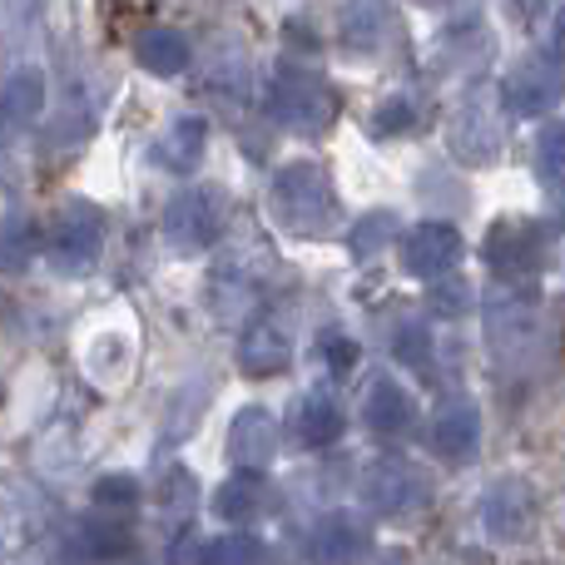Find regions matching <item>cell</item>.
<instances>
[{"instance_id":"obj_10","label":"cell","mask_w":565,"mask_h":565,"mask_svg":"<svg viewBox=\"0 0 565 565\" xmlns=\"http://www.w3.org/2000/svg\"><path fill=\"white\" fill-rule=\"evenodd\" d=\"M461 234L457 224H447V218H427V224H417L407 238H402V268H407L412 278H441L451 274V268L461 264Z\"/></svg>"},{"instance_id":"obj_18","label":"cell","mask_w":565,"mask_h":565,"mask_svg":"<svg viewBox=\"0 0 565 565\" xmlns=\"http://www.w3.org/2000/svg\"><path fill=\"white\" fill-rule=\"evenodd\" d=\"M135 60L149 70V75L159 79H174L189 70V60H194V45H189L184 30L174 25H149L135 35Z\"/></svg>"},{"instance_id":"obj_28","label":"cell","mask_w":565,"mask_h":565,"mask_svg":"<svg viewBox=\"0 0 565 565\" xmlns=\"http://www.w3.org/2000/svg\"><path fill=\"white\" fill-rule=\"evenodd\" d=\"M431 312L437 318H461V312L471 308V282L467 278H451V274H441V278H431Z\"/></svg>"},{"instance_id":"obj_15","label":"cell","mask_w":565,"mask_h":565,"mask_svg":"<svg viewBox=\"0 0 565 565\" xmlns=\"http://www.w3.org/2000/svg\"><path fill=\"white\" fill-rule=\"evenodd\" d=\"M238 367L248 377H278V372L292 367V338L278 318H258L254 328L238 342Z\"/></svg>"},{"instance_id":"obj_1","label":"cell","mask_w":565,"mask_h":565,"mask_svg":"<svg viewBox=\"0 0 565 565\" xmlns=\"http://www.w3.org/2000/svg\"><path fill=\"white\" fill-rule=\"evenodd\" d=\"M268 209L288 234L298 238H322L338 224V189H332L328 169L312 159H292L268 184Z\"/></svg>"},{"instance_id":"obj_25","label":"cell","mask_w":565,"mask_h":565,"mask_svg":"<svg viewBox=\"0 0 565 565\" xmlns=\"http://www.w3.org/2000/svg\"><path fill=\"white\" fill-rule=\"evenodd\" d=\"M35 258V224L25 214H10L0 224V268L6 274H20V268Z\"/></svg>"},{"instance_id":"obj_9","label":"cell","mask_w":565,"mask_h":565,"mask_svg":"<svg viewBox=\"0 0 565 565\" xmlns=\"http://www.w3.org/2000/svg\"><path fill=\"white\" fill-rule=\"evenodd\" d=\"M164 238L174 254H204L218 238V204L204 189H179L164 204Z\"/></svg>"},{"instance_id":"obj_4","label":"cell","mask_w":565,"mask_h":565,"mask_svg":"<svg viewBox=\"0 0 565 565\" xmlns=\"http://www.w3.org/2000/svg\"><path fill=\"white\" fill-rule=\"evenodd\" d=\"M447 145L451 159L467 169H491L501 154H507V119H501V105L487 95H471L457 105L447 125Z\"/></svg>"},{"instance_id":"obj_5","label":"cell","mask_w":565,"mask_h":565,"mask_svg":"<svg viewBox=\"0 0 565 565\" xmlns=\"http://www.w3.org/2000/svg\"><path fill=\"white\" fill-rule=\"evenodd\" d=\"M358 491H362V501H367L377 516H392V521L412 516V511H422L431 501L427 471H422L417 461H407V457H377V461H367Z\"/></svg>"},{"instance_id":"obj_31","label":"cell","mask_w":565,"mask_h":565,"mask_svg":"<svg viewBox=\"0 0 565 565\" xmlns=\"http://www.w3.org/2000/svg\"><path fill=\"white\" fill-rule=\"evenodd\" d=\"M392 352H397L407 367L427 372L431 367V332H427V322H407V328L397 332V342H392Z\"/></svg>"},{"instance_id":"obj_32","label":"cell","mask_w":565,"mask_h":565,"mask_svg":"<svg viewBox=\"0 0 565 565\" xmlns=\"http://www.w3.org/2000/svg\"><path fill=\"white\" fill-rule=\"evenodd\" d=\"M318 352H322V362H328L332 377H348V372L358 367V358H362V348L348 338V332H322Z\"/></svg>"},{"instance_id":"obj_13","label":"cell","mask_w":565,"mask_h":565,"mask_svg":"<svg viewBox=\"0 0 565 565\" xmlns=\"http://www.w3.org/2000/svg\"><path fill=\"white\" fill-rule=\"evenodd\" d=\"M367 551H372L367 526H362L358 516H348V511L322 516L318 526H312V536H308L312 565H362L367 561Z\"/></svg>"},{"instance_id":"obj_30","label":"cell","mask_w":565,"mask_h":565,"mask_svg":"<svg viewBox=\"0 0 565 565\" xmlns=\"http://www.w3.org/2000/svg\"><path fill=\"white\" fill-rule=\"evenodd\" d=\"M89 497H95V511H135L139 481L135 477H99Z\"/></svg>"},{"instance_id":"obj_21","label":"cell","mask_w":565,"mask_h":565,"mask_svg":"<svg viewBox=\"0 0 565 565\" xmlns=\"http://www.w3.org/2000/svg\"><path fill=\"white\" fill-rule=\"evenodd\" d=\"M264 501H268V487L258 481V471H244L238 467V477H228L224 487L214 491V516L218 521H254L258 511H264Z\"/></svg>"},{"instance_id":"obj_14","label":"cell","mask_w":565,"mask_h":565,"mask_svg":"<svg viewBox=\"0 0 565 565\" xmlns=\"http://www.w3.org/2000/svg\"><path fill=\"white\" fill-rule=\"evenodd\" d=\"M278 457V417L268 407H244L228 422V461L244 471H264Z\"/></svg>"},{"instance_id":"obj_2","label":"cell","mask_w":565,"mask_h":565,"mask_svg":"<svg viewBox=\"0 0 565 565\" xmlns=\"http://www.w3.org/2000/svg\"><path fill=\"white\" fill-rule=\"evenodd\" d=\"M338 89L308 65H278L274 85H268V115L292 135H328L338 125Z\"/></svg>"},{"instance_id":"obj_22","label":"cell","mask_w":565,"mask_h":565,"mask_svg":"<svg viewBox=\"0 0 565 565\" xmlns=\"http://www.w3.org/2000/svg\"><path fill=\"white\" fill-rule=\"evenodd\" d=\"M387 30H392V15L377 6V0H352V6L342 10V45L358 50V55L382 50Z\"/></svg>"},{"instance_id":"obj_33","label":"cell","mask_w":565,"mask_h":565,"mask_svg":"<svg viewBox=\"0 0 565 565\" xmlns=\"http://www.w3.org/2000/svg\"><path fill=\"white\" fill-rule=\"evenodd\" d=\"M159 501H164L169 511H174V507H189V501H194V477H189L184 467L164 471V481H159Z\"/></svg>"},{"instance_id":"obj_24","label":"cell","mask_w":565,"mask_h":565,"mask_svg":"<svg viewBox=\"0 0 565 565\" xmlns=\"http://www.w3.org/2000/svg\"><path fill=\"white\" fill-rule=\"evenodd\" d=\"M417 119H422L417 99H412V95H387L377 109H372L367 129L377 139H397V135H412V129H417Z\"/></svg>"},{"instance_id":"obj_29","label":"cell","mask_w":565,"mask_h":565,"mask_svg":"<svg viewBox=\"0 0 565 565\" xmlns=\"http://www.w3.org/2000/svg\"><path fill=\"white\" fill-rule=\"evenodd\" d=\"M264 561V551H258V541L254 536H214L209 541V561L204 565H258Z\"/></svg>"},{"instance_id":"obj_8","label":"cell","mask_w":565,"mask_h":565,"mask_svg":"<svg viewBox=\"0 0 565 565\" xmlns=\"http://www.w3.org/2000/svg\"><path fill=\"white\" fill-rule=\"evenodd\" d=\"M481 526H487L491 541H507V546L526 541L531 526H536V491L521 477L491 481L487 497H481Z\"/></svg>"},{"instance_id":"obj_6","label":"cell","mask_w":565,"mask_h":565,"mask_svg":"<svg viewBox=\"0 0 565 565\" xmlns=\"http://www.w3.org/2000/svg\"><path fill=\"white\" fill-rule=\"evenodd\" d=\"M546 254H551V244H546V228H541L536 218H497V224L487 228V244H481L487 268L507 282L541 274V268H546Z\"/></svg>"},{"instance_id":"obj_7","label":"cell","mask_w":565,"mask_h":565,"mask_svg":"<svg viewBox=\"0 0 565 565\" xmlns=\"http://www.w3.org/2000/svg\"><path fill=\"white\" fill-rule=\"evenodd\" d=\"M561 89H565V79H561L556 60L526 55L521 65L507 70V79H501V109H511V115H521V119H536L556 105Z\"/></svg>"},{"instance_id":"obj_19","label":"cell","mask_w":565,"mask_h":565,"mask_svg":"<svg viewBox=\"0 0 565 565\" xmlns=\"http://www.w3.org/2000/svg\"><path fill=\"white\" fill-rule=\"evenodd\" d=\"M288 431H292V441H298V447L318 451V447H332V441L348 431V417H342V407L332 397L312 392V397H302L298 407H292Z\"/></svg>"},{"instance_id":"obj_20","label":"cell","mask_w":565,"mask_h":565,"mask_svg":"<svg viewBox=\"0 0 565 565\" xmlns=\"http://www.w3.org/2000/svg\"><path fill=\"white\" fill-rule=\"evenodd\" d=\"M40 109H45V75L35 65L10 70L6 85H0V119L6 125H35Z\"/></svg>"},{"instance_id":"obj_17","label":"cell","mask_w":565,"mask_h":565,"mask_svg":"<svg viewBox=\"0 0 565 565\" xmlns=\"http://www.w3.org/2000/svg\"><path fill=\"white\" fill-rule=\"evenodd\" d=\"M204 149H209V125L199 115H179L154 139V164L169 169V174H194L204 164Z\"/></svg>"},{"instance_id":"obj_27","label":"cell","mask_w":565,"mask_h":565,"mask_svg":"<svg viewBox=\"0 0 565 565\" xmlns=\"http://www.w3.org/2000/svg\"><path fill=\"white\" fill-rule=\"evenodd\" d=\"M392 234H397V214H387V209H377V214L358 218V224H352V234H348L352 258H372L377 248H387Z\"/></svg>"},{"instance_id":"obj_11","label":"cell","mask_w":565,"mask_h":565,"mask_svg":"<svg viewBox=\"0 0 565 565\" xmlns=\"http://www.w3.org/2000/svg\"><path fill=\"white\" fill-rule=\"evenodd\" d=\"M427 441L441 461H471L481 451V407L471 397H447L431 412Z\"/></svg>"},{"instance_id":"obj_3","label":"cell","mask_w":565,"mask_h":565,"mask_svg":"<svg viewBox=\"0 0 565 565\" xmlns=\"http://www.w3.org/2000/svg\"><path fill=\"white\" fill-rule=\"evenodd\" d=\"M99 244H105V214H99L89 199H70L60 204L55 228H50V268L60 278H85L99 264Z\"/></svg>"},{"instance_id":"obj_34","label":"cell","mask_w":565,"mask_h":565,"mask_svg":"<svg viewBox=\"0 0 565 565\" xmlns=\"http://www.w3.org/2000/svg\"><path fill=\"white\" fill-rule=\"evenodd\" d=\"M204 561H209V536H199V531H184L169 546V565H204Z\"/></svg>"},{"instance_id":"obj_26","label":"cell","mask_w":565,"mask_h":565,"mask_svg":"<svg viewBox=\"0 0 565 565\" xmlns=\"http://www.w3.org/2000/svg\"><path fill=\"white\" fill-rule=\"evenodd\" d=\"M536 174L541 184H565V119H551L536 135Z\"/></svg>"},{"instance_id":"obj_16","label":"cell","mask_w":565,"mask_h":565,"mask_svg":"<svg viewBox=\"0 0 565 565\" xmlns=\"http://www.w3.org/2000/svg\"><path fill=\"white\" fill-rule=\"evenodd\" d=\"M362 422H367L377 437H402L417 422V402L402 382L392 377H372V387L362 392Z\"/></svg>"},{"instance_id":"obj_23","label":"cell","mask_w":565,"mask_h":565,"mask_svg":"<svg viewBox=\"0 0 565 565\" xmlns=\"http://www.w3.org/2000/svg\"><path fill=\"white\" fill-rule=\"evenodd\" d=\"M79 541H85V551L95 561H115V556H125L129 551V526L119 521V511H95V516L79 526Z\"/></svg>"},{"instance_id":"obj_12","label":"cell","mask_w":565,"mask_h":565,"mask_svg":"<svg viewBox=\"0 0 565 565\" xmlns=\"http://www.w3.org/2000/svg\"><path fill=\"white\" fill-rule=\"evenodd\" d=\"M541 328V302L531 288H516V282H501L487 302V332L497 348H526Z\"/></svg>"}]
</instances>
